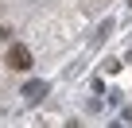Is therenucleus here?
I'll list each match as a JSON object with an SVG mask.
<instances>
[{
	"instance_id": "1",
	"label": "nucleus",
	"mask_w": 132,
	"mask_h": 128,
	"mask_svg": "<svg viewBox=\"0 0 132 128\" xmlns=\"http://www.w3.org/2000/svg\"><path fill=\"white\" fill-rule=\"evenodd\" d=\"M4 62H8L16 74H27V70H31V50H27L23 43H12V47H8V54H4Z\"/></svg>"
},
{
	"instance_id": "2",
	"label": "nucleus",
	"mask_w": 132,
	"mask_h": 128,
	"mask_svg": "<svg viewBox=\"0 0 132 128\" xmlns=\"http://www.w3.org/2000/svg\"><path fill=\"white\" fill-rule=\"evenodd\" d=\"M20 93H23V101H27V105H39V101L47 97V82H23V89H20Z\"/></svg>"
}]
</instances>
